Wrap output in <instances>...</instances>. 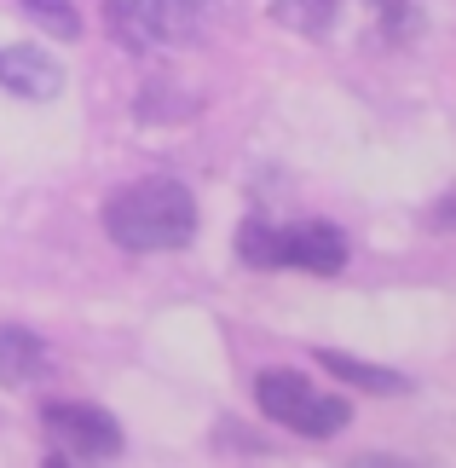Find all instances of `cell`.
<instances>
[{
    "label": "cell",
    "mask_w": 456,
    "mask_h": 468,
    "mask_svg": "<svg viewBox=\"0 0 456 468\" xmlns=\"http://www.w3.org/2000/svg\"><path fill=\"white\" fill-rule=\"evenodd\" d=\"M214 0H104V24L127 52H162L203 41Z\"/></svg>",
    "instance_id": "7a4b0ae2"
},
{
    "label": "cell",
    "mask_w": 456,
    "mask_h": 468,
    "mask_svg": "<svg viewBox=\"0 0 456 468\" xmlns=\"http://www.w3.org/2000/svg\"><path fill=\"white\" fill-rule=\"evenodd\" d=\"M323 370L335 382H353V388H370V393H405L410 382L387 365H364V358H346V353H323Z\"/></svg>",
    "instance_id": "ba28073f"
},
{
    "label": "cell",
    "mask_w": 456,
    "mask_h": 468,
    "mask_svg": "<svg viewBox=\"0 0 456 468\" xmlns=\"http://www.w3.org/2000/svg\"><path fill=\"white\" fill-rule=\"evenodd\" d=\"M41 428H47L52 463H111V457H122V428L99 405H47Z\"/></svg>",
    "instance_id": "5b68a950"
},
{
    "label": "cell",
    "mask_w": 456,
    "mask_h": 468,
    "mask_svg": "<svg viewBox=\"0 0 456 468\" xmlns=\"http://www.w3.org/2000/svg\"><path fill=\"white\" fill-rule=\"evenodd\" d=\"M335 6L341 0H271V17L289 24L295 35H323L335 24Z\"/></svg>",
    "instance_id": "9c48e42d"
},
{
    "label": "cell",
    "mask_w": 456,
    "mask_h": 468,
    "mask_svg": "<svg viewBox=\"0 0 456 468\" xmlns=\"http://www.w3.org/2000/svg\"><path fill=\"white\" fill-rule=\"evenodd\" d=\"M41 370H47L41 335L24 324H0V388H29Z\"/></svg>",
    "instance_id": "52a82bcc"
},
{
    "label": "cell",
    "mask_w": 456,
    "mask_h": 468,
    "mask_svg": "<svg viewBox=\"0 0 456 468\" xmlns=\"http://www.w3.org/2000/svg\"><path fill=\"white\" fill-rule=\"evenodd\" d=\"M24 12L47 35H58V41H81V12L69 6V0H24Z\"/></svg>",
    "instance_id": "30bf717a"
},
{
    "label": "cell",
    "mask_w": 456,
    "mask_h": 468,
    "mask_svg": "<svg viewBox=\"0 0 456 468\" xmlns=\"http://www.w3.org/2000/svg\"><path fill=\"white\" fill-rule=\"evenodd\" d=\"M104 231L133 255H168L196 238V197L179 179H139L104 203Z\"/></svg>",
    "instance_id": "6da1fadb"
},
{
    "label": "cell",
    "mask_w": 456,
    "mask_h": 468,
    "mask_svg": "<svg viewBox=\"0 0 456 468\" xmlns=\"http://www.w3.org/2000/svg\"><path fill=\"white\" fill-rule=\"evenodd\" d=\"M243 261L249 266H301V272H341L346 266V238L341 226L301 220V226H243Z\"/></svg>",
    "instance_id": "277c9868"
},
{
    "label": "cell",
    "mask_w": 456,
    "mask_h": 468,
    "mask_svg": "<svg viewBox=\"0 0 456 468\" xmlns=\"http://www.w3.org/2000/svg\"><path fill=\"white\" fill-rule=\"evenodd\" d=\"M254 399H260V410L271 422L289 428V434H301V440H330L353 422V405H346L341 393L313 388L301 370H260Z\"/></svg>",
    "instance_id": "3957f363"
},
{
    "label": "cell",
    "mask_w": 456,
    "mask_h": 468,
    "mask_svg": "<svg viewBox=\"0 0 456 468\" xmlns=\"http://www.w3.org/2000/svg\"><path fill=\"white\" fill-rule=\"evenodd\" d=\"M0 87L17 99H58L64 64L47 58V47H0Z\"/></svg>",
    "instance_id": "8992f818"
}]
</instances>
